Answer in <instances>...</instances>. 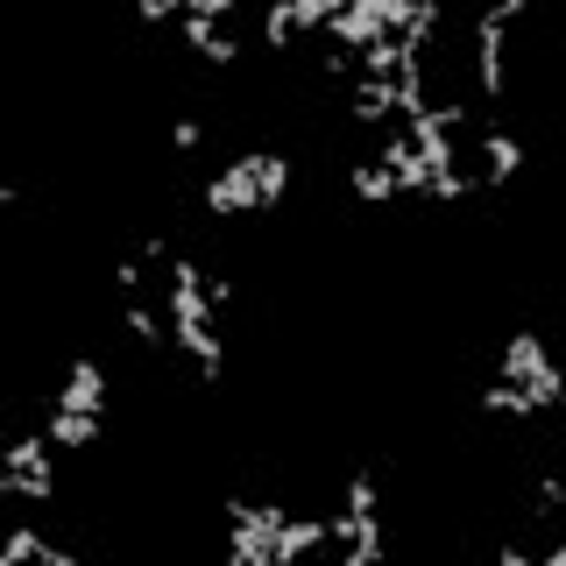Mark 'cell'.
Instances as JSON below:
<instances>
[{
  "label": "cell",
  "instance_id": "1",
  "mask_svg": "<svg viewBox=\"0 0 566 566\" xmlns=\"http://www.w3.org/2000/svg\"><path fill=\"white\" fill-rule=\"evenodd\" d=\"M255 156L262 149H248V156H234V164H227L220 177H212L206 185V212H248V206H262V191H255Z\"/></svg>",
  "mask_w": 566,
  "mask_h": 566
},
{
  "label": "cell",
  "instance_id": "2",
  "mask_svg": "<svg viewBox=\"0 0 566 566\" xmlns=\"http://www.w3.org/2000/svg\"><path fill=\"white\" fill-rule=\"evenodd\" d=\"M517 14H524V0H495V8L482 14V29H474V35H482V93L489 99L503 93V29L517 22Z\"/></svg>",
  "mask_w": 566,
  "mask_h": 566
},
{
  "label": "cell",
  "instance_id": "3",
  "mask_svg": "<svg viewBox=\"0 0 566 566\" xmlns=\"http://www.w3.org/2000/svg\"><path fill=\"white\" fill-rule=\"evenodd\" d=\"M170 347H185L191 361H199V376H206V382H220V376H227V347L212 340V318H170Z\"/></svg>",
  "mask_w": 566,
  "mask_h": 566
},
{
  "label": "cell",
  "instance_id": "4",
  "mask_svg": "<svg viewBox=\"0 0 566 566\" xmlns=\"http://www.w3.org/2000/svg\"><path fill=\"white\" fill-rule=\"evenodd\" d=\"M57 403H64V411H106V368L99 361H71V376L57 382Z\"/></svg>",
  "mask_w": 566,
  "mask_h": 566
},
{
  "label": "cell",
  "instance_id": "5",
  "mask_svg": "<svg viewBox=\"0 0 566 566\" xmlns=\"http://www.w3.org/2000/svg\"><path fill=\"white\" fill-rule=\"evenodd\" d=\"M376 164L389 170V185H397V191H432V170H424V156L411 149V135H389Z\"/></svg>",
  "mask_w": 566,
  "mask_h": 566
},
{
  "label": "cell",
  "instance_id": "6",
  "mask_svg": "<svg viewBox=\"0 0 566 566\" xmlns=\"http://www.w3.org/2000/svg\"><path fill=\"white\" fill-rule=\"evenodd\" d=\"M326 538H333L326 524H312V517H283V524H276V538H270V566L297 559V553H312V545H326Z\"/></svg>",
  "mask_w": 566,
  "mask_h": 566
},
{
  "label": "cell",
  "instance_id": "7",
  "mask_svg": "<svg viewBox=\"0 0 566 566\" xmlns=\"http://www.w3.org/2000/svg\"><path fill=\"white\" fill-rule=\"evenodd\" d=\"M43 432H50V447H93V439H99V418H93V411H64V403H50Z\"/></svg>",
  "mask_w": 566,
  "mask_h": 566
},
{
  "label": "cell",
  "instance_id": "8",
  "mask_svg": "<svg viewBox=\"0 0 566 566\" xmlns=\"http://www.w3.org/2000/svg\"><path fill=\"white\" fill-rule=\"evenodd\" d=\"M538 368H553V361H545V340H538V333H510V347H503V382H531Z\"/></svg>",
  "mask_w": 566,
  "mask_h": 566
},
{
  "label": "cell",
  "instance_id": "9",
  "mask_svg": "<svg viewBox=\"0 0 566 566\" xmlns=\"http://www.w3.org/2000/svg\"><path fill=\"white\" fill-rule=\"evenodd\" d=\"M0 474H50V432H29L0 453Z\"/></svg>",
  "mask_w": 566,
  "mask_h": 566
},
{
  "label": "cell",
  "instance_id": "10",
  "mask_svg": "<svg viewBox=\"0 0 566 566\" xmlns=\"http://www.w3.org/2000/svg\"><path fill=\"white\" fill-rule=\"evenodd\" d=\"M22 559H43V566H71V553H64V545L35 538V531H14V538L0 545V566H22Z\"/></svg>",
  "mask_w": 566,
  "mask_h": 566
},
{
  "label": "cell",
  "instance_id": "11",
  "mask_svg": "<svg viewBox=\"0 0 566 566\" xmlns=\"http://www.w3.org/2000/svg\"><path fill=\"white\" fill-rule=\"evenodd\" d=\"M354 114H361V120H389V114H397V78H354Z\"/></svg>",
  "mask_w": 566,
  "mask_h": 566
},
{
  "label": "cell",
  "instance_id": "12",
  "mask_svg": "<svg viewBox=\"0 0 566 566\" xmlns=\"http://www.w3.org/2000/svg\"><path fill=\"white\" fill-rule=\"evenodd\" d=\"M185 35L199 43V57H206V64H234V57H241V50H234V35H220L212 22H199L191 8H185Z\"/></svg>",
  "mask_w": 566,
  "mask_h": 566
},
{
  "label": "cell",
  "instance_id": "13",
  "mask_svg": "<svg viewBox=\"0 0 566 566\" xmlns=\"http://www.w3.org/2000/svg\"><path fill=\"white\" fill-rule=\"evenodd\" d=\"M255 191H262V212L283 206V191H291V156H270V149H262L255 156Z\"/></svg>",
  "mask_w": 566,
  "mask_h": 566
},
{
  "label": "cell",
  "instance_id": "14",
  "mask_svg": "<svg viewBox=\"0 0 566 566\" xmlns=\"http://www.w3.org/2000/svg\"><path fill=\"white\" fill-rule=\"evenodd\" d=\"M482 411H489V418H531L538 403L524 397V382H503V376H495V382L482 389Z\"/></svg>",
  "mask_w": 566,
  "mask_h": 566
},
{
  "label": "cell",
  "instance_id": "15",
  "mask_svg": "<svg viewBox=\"0 0 566 566\" xmlns=\"http://www.w3.org/2000/svg\"><path fill=\"white\" fill-rule=\"evenodd\" d=\"M482 156H489V185H510L517 177V164H524V149L510 135H482Z\"/></svg>",
  "mask_w": 566,
  "mask_h": 566
},
{
  "label": "cell",
  "instance_id": "16",
  "mask_svg": "<svg viewBox=\"0 0 566 566\" xmlns=\"http://www.w3.org/2000/svg\"><path fill=\"white\" fill-rule=\"evenodd\" d=\"M354 191H361V199H368V206H382V199H397V185H389V170H382V164H361V170H354Z\"/></svg>",
  "mask_w": 566,
  "mask_h": 566
},
{
  "label": "cell",
  "instance_id": "17",
  "mask_svg": "<svg viewBox=\"0 0 566 566\" xmlns=\"http://www.w3.org/2000/svg\"><path fill=\"white\" fill-rule=\"evenodd\" d=\"M291 8V29H326L333 22V0H283Z\"/></svg>",
  "mask_w": 566,
  "mask_h": 566
},
{
  "label": "cell",
  "instance_id": "18",
  "mask_svg": "<svg viewBox=\"0 0 566 566\" xmlns=\"http://www.w3.org/2000/svg\"><path fill=\"white\" fill-rule=\"evenodd\" d=\"M128 333H135L142 347H164V326H156V312H149V305H128Z\"/></svg>",
  "mask_w": 566,
  "mask_h": 566
},
{
  "label": "cell",
  "instance_id": "19",
  "mask_svg": "<svg viewBox=\"0 0 566 566\" xmlns=\"http://www.w3.org/2000/svg\"><path fill=\"white\" fill-rule=\"evenodd\" d=\"M347 510H354V517H376V482H368V474L347 482Z\"/></svg>",
  "mask_w": 566,
  "mask_h": 566
},
{
  "label": "cell",
  "instance_id": "20",
  "mask_svg": "<svg viewBox=\"0 0 566 566\" xmlns=\"http://www.w3.org/2000/svg\"><path fill=\"white\" fill-rule=\"evenodd\" d=\"M262 43H270V50H283V43H291V8H283V0L270 8V22H262Z\"/></svg>",
  "mask_w": 566,
  "mask_h": 566
},
{
  "label": "cell",
  "instance_id": "21",
  "mask_svg": "<svg viewBox=\"0 0 566 566\" xmlns=\"http://www.w3.org/2000/svg\"><path fill=\"white\" fill-rule=\"evenodd\" d=\"M114 283L120 291H142V262H114Z\"/></svg>",
  "mask_w": 566,
  "mask_h": 566
},
{
  "label": "cell",
  "instance_id": "22",
  "mask_svg": "<svg viewBox=\"0 0 566 566\" xmlns=\"http://www.w3.org/2000/svg\"><path fill=\"white\" fill-rule=\"evenodd\" d=\"M559 503H566V489L553 482V474H545V482H538V510H559Z\"/></svg>",
  "mask_w": 566,
  "mask_h": 566
}]
</instances>
